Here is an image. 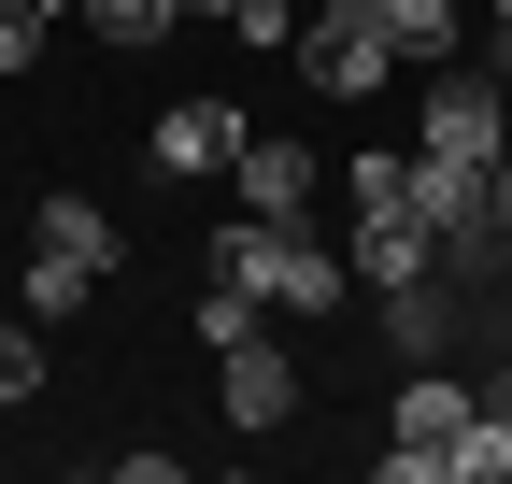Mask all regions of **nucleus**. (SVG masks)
<instances>
[{"label":"nucleus","mask_w":512,"mask_h":484,"mask_svg":"<svg viewBox=\"0 0 512 484\" xmlns=\"http://www.w3.org/2000/svg\"><path fill=\"white\" fill-rule=\"evenodd\" d=\"M214 271L256 285V314H342V299H356V257L313 214H228L214 228Z\"/></svg>","instance_id":"nucleus-1"},{"label":"nucleus","mask_w":512,"mask_h":484,"mask_svg":"<svg viewBox=\"0 0 512 484\" xmlns=\"http://www.w3.org/2000/svg\"><path fill=\"white\" fill-rule=\"evenodd\" d=\"M413 157H427V171H498V157H512V86L441 57L427 100H413Z\"/></svg>","instance_id":"nucleus-2"},{"label":"nucleus","mask_w":512,"mask_h":484,"mask_svg":"<svg viewBox=\"0 0 512 484\" xmlns=\"http://www.w3.org/2000/svg\"><path fill=\"white\" fill-rule=\"evenodd\" d=\"M470 385L456 371H441V356H427V371L399 385V413H384V484H456V442H470Z\"/></svg>","instance_id":"nucleus-3"},{"label":"nucleus","mask_w":512,"mask_h":484,"mask_svg":"<svg viewBox=\"0 0 512 484\" xmlns=\"http://www.w3.org/2000/svg\"><path fill=\"white\" fill-rule=\"evenodd\" d=\"M299 72H313V100H384L399 43H384V15H299Z\"/></svg>","instance_id":"nucleus-4"},{"label":"nucleus","mask_w":512,"mask_h":484,"mask_svg":"<svg viewBox=\"0 0 512 484\" xmlns=\"http://www.w3.org/2000/svg\"><path fill=\"white\" fill-rule=\"evenodd\" d=\"M214 399H228V428H242V442H271L285 413H299V371H285V342H228V356H214Z\"/></svg>","instance_id":"nucleus-5"},{"label":"nucleus","mask_w":512,"mask_h":484,"mask_svg":"<svg viewBox=\"0 0 512 484\" xmlns=\"http://www.w3.org/2000/svg\"><path fill=\"white\" fill-rule=\"evenodd\" d=\"M342 257H356V285L384 299V285H413V271H441V228H427L413 200H384V214H356V228H342Z\"/></svg>","instance_id":"nucleus-6"},{"label":"nucleus","mask_w":512,"mask_h":484,"mask_svg":"<svg viewBox=\"0 0 512 484\" xmlns=\"http://www.w3.org/2000/svg\"><path fill=\"white\" fill-rule=\"evenodd\" d=\"M456 328H470V285H456V271H413V285H384V342H399L413 371H427V356L456 342Z\"/></svg>","instance_id":"nucleus-7"},{"label":"nucleus","mask_w":512,"mask_h":484,"mask_svg":"<svg viewBox=\"0 0 512 484\" xmlns=\"http://www.w3.org/2000/svg\"><path fill=\"white\" fill-rule=\"evenodd\" d=\"M228 186H242V214H313V186H328V171H313V143L256 129V143L228 157Z\"/></svg>","instance_id":"nucleus-8"},{"label":"nucleus","mask_w":512,"mask_h":484,"mask_svg":"<svg viewBox=\"0 0 512 484\" xmlns=\"http://www.w3.org/2000/svg\"><path fill=\"white\" fill-rule=\"evenodd\" d=\"M242 143H256L242 100H171V114H157V171H228Z\"/></svg>","instance_id":"nucleus-9"},{"label":"nucleus","mask_w":512,"mask_h":484,"mask_svg":"<svg viewBox=\"0 0 512 484\" xmlns=\"http://www.w3.org/2000/svg\"><path fill=\"white\" fill-rule=\"evenodd\" d=\"M29 242H57V257H86V271H114V257H128V228H114L100 200H72V186L29 200Z\"/></svg>","instance_id":"nucleus-10"},{"label":"nucleus","mask_w":512,"mask_h":484,"mask_svg":"<svg viewBox=\"0 0 512 484\" xmlns=\"http://www.w3.org/2000/svg\"><path fill=\"white\" fill-rule=\"evenodd\" d=\"M384 43H399V72H441V57L470 43V15L456 0H384Z\"/></svg>","instance_id":"nucleus-11"},{"label":"nucleus","mask_w":512,"mask_h":484,"mask_svg":"<svg viewBox=\"0 0 512 484\" xmlns=\"http://www.w3.org/2000/svg\"><path fill=\"white\" fill-rule=\"evenodd\" d=\"M100 285H114V271H86V257H57V242H29V328H72Z\"/></svg>","instance_id":"nucleus-12"},{"label":"nucleus","mask_w":512,"mask_h":484,"mask_svg":"<svg viewBox=\"0 0 512 484\" xmlns=\"http://www.w3.org/2000/svg\"><path fill=\"white\" fill-rule=\"evenodd\" d=\"M456 484H512V399L470 413V442H456Z\"/></svg>","instance_id":"nucleus-13"},{"label":"nucleus","mask_w":512,"mask_h":484,"mask_svg":"<svg viewBox=\"0 0 512 484\" xmlns=\"http://www.w3.org/2000/svg\"><path fill=\"white\" fill-rule=\"evenodd\" d=\"M185 328H200L214 356H228V342H256V285H228V271H214V285H200V314H185Z\"/></svg>","instance_id":"nucleus-14"},{"label":"nucleus","mask_w":512,"mask_h":484,"mask_svg":"<svg viewBox=\"0 0 512 484\" xmlns=\"http://www.w3.org/2000/svg\"><path fill=\"white\" fill-rule=\"evenodd\" d=\"M86 29H100V43H128V57H143V43H171V0H86Z\"/></svg>","instance_id":"nucleus-15"},{"label":"nucleus","mask_w":512,"mask_h":484,"mask_svg":"<svg viewBox=\"0 0 512 484\" xmlns=\"http://www.w3.org/2000/svg\"><path fill=\"white\" fill-rule=\"evenodd\" d=\"M342 200H356V214H384V200H413V157H384V143H370V157L342 171Z\"/></svg>","instance_id":"nucleus-16"},{"label":"nucleus","mask_w":512,"mask_h":484,"mask_svg":"<svg viewBox=\"0 0 512 484\" xmlns=\"http://www.w3.org/2000/svg\"><path fill=\"white\" fill-rule=\"evenodd\" d=\"M43 29H57L43 0H0V72H29V57H43Z\"/></svg>","instance_id":"nucleus-17"},{"label":"nucleus","mask_w":512,"mask_h":484,"mask_svg":"<svg viewBox=\"0 0 512 484\" xmlns=\"http://www.w3.org/2000/svg\"><path fill=\"white\" fill-rule=\"evenodd\" d=\"M228 43H256V57H271V43H299V0H242V15H228Z\"/></svg>","instance_id":"nucleus-18"},{"label":"nucleus","mask_w":512,"mask_h":484,"mask_svg":"<svg viewBox=\"0 0 512 484\" xmlns=\"http://www.w3.org/2000/svg\"><path fill=\"white\" fill-rule=\"evenodd\" d=\"M0 399H43V328H0Z\"/></svg>","instance_id":"nucleus-19"},{"label":"nucleus","mask_w":512,"mask_h":484,"mask_svg":"<svg viewBox=\"0 0 512 484\" xmlns=\"http://www.w3.org/2000/svg\"><path fill=\"white\" fill-rule=\"evenodd\" d=\"M299 15H384V0H299Z\"/></svg>","instance_id":"nucleus-20"},{"label":"nucleus","mask_w":512,"mask_h":484,"mask_svg":"<svg viewBox=\"0 0 512 484\" xmlns=\"http://www.w3.org/2000/svg\"><path fill=\"white\" fill-rule=\"evenodd\" d=\"M171 15H214V29H228V15H242V0H171Z\"/></svg>","instance_id":"nucleus-21"},{"label":"nucleus","mask_w":512,"mask_h":484,"mask_svg":"<svg viewBox=\"0 0 512 484\" xmlns=\"http://www.w3.org/2000/svg\"><path fill=\"white\" fill-rule=\"evenodd\" d=\"M484 72H498V86H512V29H498V57H484Z\"/></svg>","instance_id":"nucleus-22"},{"label":"nucleus","mask_w":512,"mask_h":484,"mask_svg":"<svg viewBox=\"0 0 512 484\" xmlns=\"http://www.w3.org/2000/svg\"><path fill=\"white\" fill-rule=\"evenodd\" d=\"M484 29H512V0H484Z\"/></svg>","instance_id":"nucleus-23"}]
</instances>
